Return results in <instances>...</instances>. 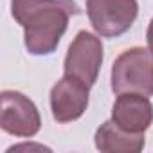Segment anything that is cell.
Instances as JSON below:
<instances>
[{
    "label": "cell",
    "mask_w": 153,
    "mask_h": 153,
    "mask_svg": "<svg viewBox=\"0 0 153 153\" xmlns=\"http://www.w3.org/2000/svg\"><path fill=\"white\" fill-rule=\"evenodd\" d=\"M79 13L74 0H11V15L24 27V43L33 56L52 54L70 16Z\"/></svg>",
    "instance_id": "cell-1"
},
{
    "label": "cell",
    "mask_w": 153,
    "mask_h": 153,
    "mask_svg": "<svg viewBox=\"0 0 153 153\" xmlns=\"http://www.w3.org/2000/svg\"><path fill=\"white\" fill-rule=\"evenodd\" d=\"M110 81L115 94L153 96V52L144 47L124 51L112 65Z\"/></svg>",
    "instance_id": "cell-2"
},
{
    "label": "cell",
    "mask_w": 153,
    "mask_h": 153,
    "mask_svg": "<svg viewBox=\"0 0 153 153\" xmlns=\"http://www.w3.org/2000/svg\"><path fill=\"white\" fill-rule=\"evenodd\" d=\"M101 65H103L101 38L88 31H79L67 51L63 61V74L72 76L88 87H94Z\"/></svg>",
    "instance_id": "cell-3"
},
{
    "label": "cell",
    "mask_w": 153,
    "mask_h": 153,
    "mask_svg": "<svg viewBox=\"0 0 153 153\" xmlns=\"http://www.w3.org/2000/svg\"><path fill=\"white\" fill-rule=\"evenodd\" d=\"M87 15L99 36L117 38L137 20L139 4L137 0H87Z\"/></svg>",
    "instance_id": "cell-4"
},
{
    "label": "cell",
    "mask_w": 153,
    "mask_h": 153,
    "mask_svg": "<svg viewBox=\"0 0 153 153\" xmlns=\"http://www.w3.org/2000/svg\"><path fill=\"white\" fill-rule=\"evenodd\" d=\"M2 112L0 128L15 137H34L42 128V117L36 105L16 90H4L0 94Z\"/></svg>",
    "instance_id": "cell-5"
},
{
    "label": "cell",
    "mask_w": 153,
    "mask_h": 153,
    "mask_svg": "<svg viewBox=\"0 0 153 153\" xmlns=\"http://www.w3.org/2000/svg\"><path fill=\"white\" fill-rule=\"evenodd\" d=\"M90 87L83 81L65 76L51 88V110L58 123H72L79 119L88 106Z\"/></svg>",
    "instance_id": "cell-6"
},
{
    "label": "cell",
    "mask_w": 153,
    "mask_h": 153,
    "mask_svg": "<svg viewBox=\"0 0 153 153\" xmlns=\"http://www.w3.org/2000/svg\"><path fill=\"white\" fill-rule=\"evenodd\" d=\"M112 121L130 133H144L153 123V105L142 94H117L112 106Z\"/></svg>",
    "instance_id": "cell-7"
},
{
    "label": "cell",
    "mask_w": 153,
    "mask_h": 153,
    "mask_svg": "<svg viewBox=\"0 0 153 153\" xmlns=\"http://www.w3.org/2000/svg\"><path fill=\"white\" fill-rule=\"evenodd\" d=\"M94 142L99 151H106V153H115V151L139 153V151H142L146 139H144V133H130V131L119 128L110 119V121H105L97 128V131L94 135Z\"/></svg>",
    "instance_id": "cell-8"
},
{
    "label": "cell",
    "mask_w": 153,
    "mask_h": 153,
    "mask_svg": "<svg viewBox=\"0 0 153 153\" xmlns=\"http://www.w3.org/2000/svg\"><path fill=\"white\" fill-rule=\"evenodd\" d=\"M146 42H148V49L153 52V18L148 25V31H146Z\"/></svg>",
    "instance_id": "cell-9"
}]
</instances>
